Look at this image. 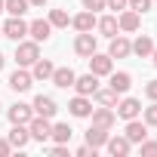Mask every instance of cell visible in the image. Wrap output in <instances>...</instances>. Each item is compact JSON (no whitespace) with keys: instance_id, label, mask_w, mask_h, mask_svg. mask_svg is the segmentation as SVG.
Segmentation results:
<instances>
[{"instance_id":"6da1fadb","label":"cell","mask_w":157,"mask_h":157,"mask_svg":"<svg viewBox=\"0 0 157 157\" xmlns=\"http://www.w3.org/2000/svg\"><path fill=\"white\" fill-rule=\"evenodd\" d=\"M40 59V43L37 40H19L16 43V65L19 68H31Z\"/></svg>"},{"instance_id":"7a4b0ae2","label":"cell","mask_w":157,"mask_h":157,"mask_svg":"<svg viewBox=\"0 0 157 157\" xmlns=\"http://www.w3.org/2000/svg\"><path fill=\"white\" fill-rule=\"evenodd\" d=\"M28 132H31V139L34 142H49V132H52V123H49V117H40V114H34L31 120H28Z\"/></svg>"},{"instance_id":"3957f363","label":"cell","mask_w":157,"mask_h":157,"mask_svg":"<svg viewBox=\"0 0 157 157\" xmlns=\"http://www.w3.org/2000/svg\"><path fill=\"white\" fill-rule=\"evenodd\" d=\"M86 62H90V74H96V77H108L114 71V59L108 52H93Z\"/></svg>"},{"instance_id":"277c9868","label":"cell","mask_w":157,"mask_h":157,"mask_svg":"<svg viewBox=\"0 0 157 157\" xmlns=\"http://www.w3.org/2000/svg\"><path fill=\"white\" fill-rule=\"evenodd\" d=\"M114 114H117L120 120H132V117H139V114H142V102H139V99H132V96H123V99H117Z\"/></svg>"},{"instance_id":"5b68a950","label":"cell","mask_w":157,"mask_h":157,"mask_svg":"<svg viewBox=\"0 0 157 157\" xmlns=\"http://www.w3.org/2000/svg\"><path fill=\"white\" fill-rule=\"evenodd\" d=\"M25 34H28V22H25L22 16H10V19L3 22V37H6V40H16V43H19Z\"/></svg>"},{"instance_id":"8992f818","label":"cell","mask_w":157,"mask_h":157,"mask_svg":"<svg viewBox=\"0 0 157 157\" xmlns=\"http://www.w3.org/2000/svg\"><path fill=\"white\" fill-rule=\"evenodd\" d=\"M31 86H34V77H31L28 68H16V71L10 74V90H13V93H28Z\"/></svg>"},{"instance_id":"52a82bcc","label":"cell","mask_w":157,"mask_h":157,"mask_svg":"<svg viewBox=\"0 0 157 157\" xmlns=\"http://www.w3.org/2000/svg\"><path fill=\"white\" fill-rule=\"evenodd\" d=\"M96 46H99V40H96L93 31H80V34H77V40H74V52L83 56V59H90V56L96 52Z\"/></svg>"},{"instance_id":"ba28073f","label":"cell","mask_w":157,"mask_h":157,"mask_svg":"<svg viewBox=\"0 0 157 157\" xmlns=\"http://www.w3.org/2000/svg\"><path fill=\"white\" fill-rule=\"evenodd\" d=\"M108 86H111L117 96H126L129 86H132V74H129V71H111V74H108Z\"/></svg>"},{"instance_id":"9c48e42d","label":"cell","mask_w":157,"mask_h":157,"mask_svg":"<svg viewBox=\"0 0 157 157\" xmlns=\"http://www.w3.org/2000/svg\"><path fill=\"white\" fill-rule=\"evenodd\" d=\"M139 25H142V13H136V10H120V16H117V28L120 31H126V34H132V31H139Z\"/></svg>"},{"instance_id":"30bf717a","label":"cell","mask_w":157,"mask_h":157,"mask_svg":"<svg viewBox=\"0 0 157 157\" xmlns=\"http://www.w3.org/2000/svg\"><path fill=\"white\" fill-rule=\"evenodd\" d=\"M31 108H34V114H40V117H49V120L59 114V105H56V99H52V96H43V93H40V96L31 102Z\"/></svg>"},{"instance_id":"8fae6325","label":"cell","mask_w":157,"mask_h":157,"mask_svg":"<svg viewBox=\"0 0 157 157\" xmlns=\"http://www.w3.org/2000/svg\"><path fill=\"white\" fill-rule=\"evenodd\" d=\"M93 126H102V129H111L114 123H117V114H114V108H108V105H99V108H93Z\"/></svg>"},{"instance_id":"7c38bea8","label":"cell","mask_w":157,"mask_h":157,"mask_svg":"<svg viewBox=\"0 0 157 157\" xmlns=\"http://www.w3.org/2000/svg\"><path fill=\"white\" fill-rule=\"evenodd\" d=\"M6 142H10L13 148L25 151V148H28V142H31V132H28V123H13V129H10Z\"/></svg>"},{"instance_id":"4fadbf2b","label":"cell","mask_w":157,"mask_h":157,"mask_svg":"<svg viewBox=\"0 0 157 157\" xmlns=\"http://www.w3.org/2000/svg\"><path fill=\"white\" fill-rule=\"evenodd\" d=\"M28 34H31V40L46 43V40L52 37V25H49V19H34V22L28 25Z\"/></svg>"},{"instance_id":"5bb4252c","label":"cell","mask_w":157,"mask_h":157,"mask_svg":"<svg viewBox=\"0 0 157 157\" xmlns=\"http://www.w3.org/2000/svg\"><path fill=\"white\" fill-rule=\"evenodd\" d=\"M108 56H111V59H126V56H132V40H126L123 34H114V37H111V46H108Z\"/></svg>"},{"instance_id":"9a60e30c","label":"cell","mask_w":157,"mask_h":157,"mask_svg":"<svg viewBox=\"0 0 157 157\" xmlns=\"http://www.w3.org/2000/svg\"><path fill=\"white\" fill-rule=\"evenodd\" d=\"M123 136H126L132 145H139L142 139H148V123H145V120H139V117H132V120H126V129H123Z\"/></svg>"},{"instance_id":"2e32d148","label":"cell","mask_w":157,"mask_h":157,"mask_svg":"<svg viewBox=\"0 0 157 157\" xmlns=\"http://www.w3.org/2000/svg\"><path fill=\"white\" fill-rule=\"evenodd\" d=\"M105 148H108V154H111V157H126V154L132 151V142H129L126 136H108Z\"/></svg>"},{"instance_id":"e0dca14e","label":"cell","mask_w":157,"mask_h":157,"mask_svg":"<svg viewBox=\"0 0 157 157\" xmlns=\"http://www.w3.org/2000/svg\"><path fill=\"white\" fill-rule=\"evenodd\" d=\"M68 111H71V117H90V114H93V99L77 93V96L68 102Z\"/></svg>"},{"instance_id":"ac0fdd59","label":"cell","mask_w":157,"mask_h":157,"mask_svg":"<svg viewBox=\"0 0 157 157\" xmlns=\"http://www.w3.org/2000/svg\"><path fill=\"white\" fill-rule=\"evenodd\" d=\"M74 90L80 93V96H93L99 90V77L96 74H80V77H74Z\"/></svg>"},{"instance_id":"d6986e66","label":"cell","mask_w":157,"mask_h":157,"mask_svg":"<svg viewBox=\"0 0 157 157\" xmlns=\"http://www.w3.org/2000/svg\"><path fill=\"white\" fill-rule=\"evenodd\" d=\"M6 117H10V123H28V120L34 117V108L25 105V102H16V105L6 111Z\"/></svg>"},{"instance_id":"ffe728a7","label":"cell","mask_w":157,"mask_h":157,"mask_svg":"<svg viewBox=\"0 0 157 157\" xmlns=\"http://www.w3.org/2000/svg\"><path fill=\"white\" fill-rule=\"evenodd\" d=\"M74 77H77V74H74V68H56L49 80H52L59 90H71V86H74Z\"/></svg>"},{"instance_id":"44dd1931","label":"cell","mask_w":157,"mask_h":157,"mask_svg":"<svg viewBox=\"0 0 157 157\" xmlns=\"http://www.w3.org/2000/svg\"><path fill=\"white\" fill-rule=\"evenodd\" d=\"M71 25H74V31H77V34H80V31H93V28H96V13H90V10L77 13V16L71 19Z\"/></svg>"},{"instance_id":"7402d4cb","label":"cell","mask_w":157,"mask_h":157,"mask_svg":"<svg viewBox=\"0 0 157 157\" xmlns=\"http://www.w3.org/2000/svg\"><path fill=\"white\" fill-rule=\"evenodd\" d=\"M52 71H56V65H52L49 59H37V62L31 65V77H34V80H49Z\"/></svg>"},{"instance_id":"603a6c76","label":"cell","mask_w":157,"mask_h":157,"mask_svg":"<svg viewBox=\"0 0 157 157\" xmlns=\"http://www.w3.org/2000/svg\"><path fill=\"white\" fill-rule=\"evenodd\" d=\"M132 52H136L139 59H151V52H154V40H151L148 34H139V37L132 40Z\"/></svg>"},{"instance_id":"cb8c5ba5","label":"cell","mask_w":157,"mask_h":157,"mask_svg":"<svg viewBox=\"0 0 157 157\" xmlns=\"http://www.w3.org/2000/svg\"><path fill=\"white\" fill-rule=\"evenodd\" d=\"M108 136H111L108 129H102V126H90V129H86V145L99 151V148H105V142H108Z\"/></svg>"},{"instance_id":"d4e9b609","label":"cell","mask_w":157,"mask_h":157,"mask_svg":"<svg viewBox=\"0 0 157 157\" xmlns=\"http://www.w3.org/2000/svg\"><path fill=\"white\" fill-rule=\"evenodd\" d=\"M96 28H99V34L108 37V40L120 31V28H117V16H102V19H96Z\"/></svg>"},{"instance_id":"484cf974","label":"cell","mask_w":157,"mask_h":157,"mask_svg":"<svg viewBox=\"0 0 157 157\" xmlns=\"http://www.w3.org/2000/svg\"><path fill=\"white\" fill-rule=\"evenodd\" d=\"M71 136H74V129H71L68 123H52V132H49V139H52V142L68 145V142H71Z\"/></svg>"},{"instance_id":"4316f807","label":"cell","mask_w":157,"mask_h":157,"mask_svg":"<svg viewBox=\"0 0 157 157\" xmlns=\"http://www.w3.org/2000/svg\"><path fill=\"white\" fill-rule=\"evenodd\" d=\"M93 99H96V102H99V105H108V108H114V105H117V99H120V96H117V93H114V90H111V86H108V90H102V86H99V90H96V93H93Z\"/></svg>"},{"instance_id":"83f0119b","label":"cell","mask_w":157,"mask_h":157,"mask_svg":"<svg viewBox=\"0 0 157 157\" xmlns=\"http://www.w3.org/2000/svg\"><path fill=\"white\" fill-rule=\"evenodd\" d=\"M28 10H31L28 0H3V13H10V16H25Z\"/></svg>"},{"instance_id":"f1b7e54d","label":"cell","mask_w":157,"mask_h":157,"mask_svg":"<svg viewBox=\"0 0 157 157\" xmlns=\"http://www.w3.org/2000/svg\"><path fill=\"white\" fill-rule=\"evenodd\" d=\"M46 19H49V25H52V28H68V25H71V16H68L65 10H49V16H46Z\"/></svg>"},{"instance_id":"f546056e","label":"cell","mask_w":157,"mask_h":157,"mask_svg":"<svg viewBox=\"0 0 157 157\" xmlns=\"http://www.w3.org/2000/svg\"><path fill=\"white\" fill-rule=\"evenodd\" d=\"M139 151H142V157H157V142L142 139V142H139Z\"/></svg>"},{"instance_id":"4dcf8cb0","label":"cell","mask_w":157,"mask_h":157,"mask_svg":"<svg viewBox=\"0 0 157 157\" xmlns=\"http://www.w3.org/2000/svg\"><path fill=\"white\" fill-rule=\"evenodd\" d=\"M142 117H145L148 126H157V102H151L148 108H142Z\"/></svg>"},{"instance_id":"1f68e13d","label":"cell","mask_w":157,"mask_h":157,"mask_svg":"<svg viewBox=\"0 0 157 157\" xmlns=\"http://www.w3.org/2000/svg\"><path fill=\"white\" fill-rule=\"evenodd\" d=\"M151 3H154V0H129V3H126V6H129V10H136V13H142V16H145V13H148V10H151Z\"/></svg>"},{"instance_id":"d6a6232c","label":"cell","mask_w":157,"mask_h":157,"mask_svg":"<svg viewBox=\"0 0 157 157\" xmlns=\"http://www.w3.org/2000/svg\"><path fill=\"white\" fill-rule=\"evenodd\" d=\"M46 151H49L52 157H68V154H71V148H68V145H62V142H56V145H49Z\"/></svg>"},{"instance_id":"836d02e7","label":"cell","mask_w":157,"mask_h":157,"mask_svg":"<svg viewBox=\"0 0 157 157\" xmlns=\"http://www.w3.org/2000/svg\"><path fill=\"white\" fill-rule=\"evenodd\" d=\"M83 3V10H90V13H99V10H105V0H80Z\"/></svg>"},{"instance_id":"e575fe53","label":"cell","mask_w":157,"mask_h":157,"mask_svg":"<svg viewBox=\"0 0 157 157\" xmlns=\"http://www.w3.org/2000/svg\"><path fill=\"white\" fill-rule=\"evenodd\" d=\"M126 3H129V0H105V10H114V13H120V10H126Z\"/></svg>"},{"instance_id":"d590c367","label":"cell","mask_w":157,"mask_h":157,"mask_svg":"<svg viewBox=\"0 0 157 157\" xmlns=\"http://www.w3.org/2000/svg\"><path fill=\"white\" fill-rule=\"evenodd\" d=\"M145 96H148L151 102H157V80H148V83H145Z\"/></svg>"},{"instance_id":"8d00e7d4","label":"cell","mask_w":157,"mask_h":157,"mask_svg":"<svg viewBox=\"0 0 157 157\" xmlns=\"http://www.w3.org/2000/svg\"><path fill=\"white\" fill-rule=\"evenodd\" d=\"M74 157H96V148H90V145H80L74 151Z\"/></svg>"},{"instance_id":"74e56055","label":"cell","mask_w":157,"mask_h":157,"mask_svg":"<svg viewBox=\"0 0 157 157\" xmlns=\"http://www.w3.org/2000/svg\"><path fill=\"white\" fill-rule=\"evenodd\" d=\"M10 151H13V145L6 139H0V157H10Z\"/></svg>"},{"instance_id":"f35d334b","label":"cell","mask_w":157,"mask_h":157,"mask_svg":"<svg viewBox=\"0 0 157 157\" xmlns=\"http://www.w3.org/2000/svg\"><path fill=\"white\" fill-rule=\"evenodd\" d=\"M28 3H31V6H37V10H43V6L49 3V0H28Z\"/></svg>"},{"instance_id":"ab89813d","label":"cell","mask_w":157,"mask_h":157,"mask_svg":"<svg viewBox=\"0 0 157 157\" xmlns=\"http://www.w3.org/2000/svg\"><path fill=\"white\" fill-rule=\"evenodd\" d=\"M151 62H154V68H157V43H154V52H151Z\"/></svg>"},{"instance_id":"60d3db41","label":"cell","mask_w":157,"mask_h":157,"mask_svg":"<svg viewBox=\"0 0 157 157\" xmlns=\"http://www.w3.org/2000/svg\"><path fill=\"white\" fill-rule=\"evenodd\" d=\"M3 65H6V56H3V52H0V71H3Z\"/></svg>"},{"instance_id":"b9f144b4","label":"cell","mask_w":157,"mask_h":157,"mask_svg":"<svg viewBox=\"0 0 157 157\" xmlns=\"http://www.w3.org/2000/svg\"><path fill=\"white\" fill-rule=\"evenodd\" d=\"M0 13H3V0H0Z\"/></svg>"},{"instance_id":"7bdbcfd3","label":"cell","mask_w":157,"mask_h":157,"mask_svg":"<svg viewBox=\"0 0 157 157\" xmlns=\"http://www.w3.org/2000/svg\"><path fill=\"white\" fill-rule=\"evenodd\" d=\"M0 37H3V25H0Z\"/></svg>"},{"instance_id":"ee69618b","label":"cell","mask_w":157,"mask_h":157,"mask_svg":"<svg viewBox=\"0 0 157 157\" xmlns=\"http://www.w3.org/2000/svg\"><path fill=\"white\" fill-rule=\"evenodd\" d=\"M0 108H3V105H0Z\"/></svg>"}]
</instances>
